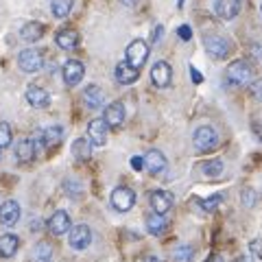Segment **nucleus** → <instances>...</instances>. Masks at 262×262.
I'll list each match as a JSON object with an SVG mask.
<instances>
[{"mask_svg":"<svg viewBox=\"0 0 262 262\" xmlns=\"http://www.w3.org/2000/svg\"><path fill=\"white\" fill-rule=\"evenodd\" d=\"M251 81V66L245 59H236L227 66L225 70V83L232 88H243Z\"/></svg>","mask_w":262,"mask_h":262,"instance_id":"1","label":"nucleus"},{"mask_svg":"<svg viewBox=\"0 0 262 262\" xmlns=\"http://www.w3.org/2000/svg\"><path fill=\"white\" fill-rule=\"evenodd\" d=\"M192 142H194V149L199 153H210L219 146V134L210 125H203L194 131Z\"/></svg>","mask_w":262,"mask_h":262,"instance_id":"2","label":"nucleus"},{"mask_svg":"<svg viewBox=\"0 0 262 262\" xmlns=\"http://www.w3.org/2000/svg\"><path fill=\"white\" fill-rule=\"evenodd\" d=\"M125 59L134 66V68L140 70L142 66L149 59V44L142 42V39H134L129 46H127V53H125Z\"/></svg>","mask_w":262,"mask_h":262,"instance_id":"3","label":"nucleus"},{"mask_svg":"<svg viewBox=\"0 0 262 262\" xmlns=\"http://www.w3.org/2000/svg\"><path fill=\"white\" fill-rule=\"evenodd\" d=\"M18 66H20V70H24V72H37V70H42V66H44V53L37 51V48H27V51H20Z\"/></svg>","mask_w":262,"mask_h":262,"instance_id":"4","label":"nucleus"},{"mask_svg":"<svg viewBox=\"0 0 262 262\" xmlns=\"http://www.w3.org/2000/svg\"><path fill=\"white\" fill-rule=\"evenodd\" d=\"M112 206L118 212H129L136 206V192L127 186H118L116 190L112 192Z\"/></svg>","mask_w":262,"mask_h":262,"instance_id":"5","label":"nucleus"},{"mask_svg":"<svg viewBox=\"0 0 262 262\" xmlns=\"http://www.w3.org/2000/svg\"><path fill=\"white\" fill-rule=\"evenodd\" d=\"M203 46H206L208 55L214 57V59H225V57L229 55V51H232V44H229L225 37H221V35L206 37L203 39Z\"/></svg>","mask_w":262,"mask_h":262,"instance_id":"6","label":"nucleus"},{"mask_svg":"<svg viewBox=\"0 0 262 262\" xmlns=\"http://www.w3.org/2000/svg\"><path fill=\"white\" fill-rule=\"evenodd\" d=\"M70 247L75 251H83L90 247V243H92V229H90L88 225H75L70 229Z\"/></svg>","mask_w":262,"mask_h":262,"instance_id":"7","label":"nucleus"},{"mask_svg":"<svg viewBox=\"0 0 262 262\" xmlns=\"http://www.w3.org/2000/svg\"><path fill=\"white\" fill-rule=\"evenodd\" d=\"M61 140H63V129L59 125H51V127H46V129H42L37 134L35 144H37V149H39V146L53 149V146H57Z\"/></svg>","mask_w":262,"mask_h":262,"instance_id":"8","label":"nucleus"},{"mask_svg":"<svg viewBox=\"0 0 262 262\" xmlns=\"http://www.w3.org/2000/svg\"><path fill=\"white\" fill-rule=\"evenodd\" d=\"M61 75H63L66 85L75 88V85H79V83H81V79H83V75H85V68H83V63H81V61H77V59H70V61H66V63H63Z\"/></svg>","mask_w":262,"mask_h":262,"instance_id":"9","label":"nucleus"},{"mask_svg":"<svg viewBox=\"0 0 262 262\" xmlns=\"http://www.w3.org/2000/svg\"><path fill=\"white\" fill-rule=\"evenodd\" d=\"M107 131H110V125L105 122V118H94L88 125V138L92 140L94 146H103L107 142Z\"/></svg>","mask_w":262,"mask_h":262,"instance_id":"10","label":"nucleus"},{"mask_svg":"<svg viewBox=\"0 0 262 262\" xmlns=\"http://www.w3.org/2000/svg\"><path fill=\"white\" fill-rule=\"evenodd\" d=\"M170 79H173V70L166 61H158L153 63L151 68V81L155 88H168L170 85Z\"/></svg>","mask_w":262,"mask_h":262,"instance_id":"11","label":"nucleus"},{"mask_svg":"<svg viewBox=\"0 0 262 262\" xmlns=\"http://www.w3.org/2000/svg\"><path fill=\"white\" fill-rule=\"evenodd\" d=\"M18 221H20V203L13 199L5 201L3 206H0V223L5 227H13Z\"/></svg>","mask_w":262,"mask_h":262,"instance_id":"12","label":"nucleus"},{"mask_svg":"<svg viewBox=\"0 0 262 262\" xmlns=\"http://www.w3.org/2000/svg\"><path fill=\"white\" fill-rule=\"evenodd\" d=\"M70 227H72V223H70V216L66 210H57L55 214L48 219V229H51L53 236H63Z\"/></svg>","mask_w":262,"mask_h":262,"instance_id":"13","label":"nucleus"},{"mask_svg":"<svg viewBox=\"0 0 262 262\" xmlns=\"http://www.w3.org/2000/svg\"><path fill=\"white\" fill-rule=\"evenodd\" d=\"M103 118H105V122H107L112 129H118L122 122H125V105H122L120 101L110 103L107 107H105Z\"/></svg>","mask_w":262,"mask_h":262,"instance_id":"14","label":"nucleus"},{"mask_svg":"<svg viewBox=\"0 0 262 262\" xmlns=\"http://www.w3.org/2000/svg\"><path fill=\"white\" fill-rule=\"evenodd\" d=\"M241 7H243L241 0H216L214 11L221 20H234L241 13Z\"/></svg>","mask_w":262,"mask_h":262,"instance_id":"15","label":"nucleus"},{"mask_svg":"<svg viewBox=\"0 0 262 262\" xmlns=\"http://www.w3.org/2000/svg\"><path fill=\"white\" fill-rule=\"evenodd\" d=\"M144 168L149 170L151 175L164 173V170H166V158H164V153L158 151V149H151L144 155Z\"/></svg>","mask_w":262,"mask_h":262,"instance_id":"16","label":"nucleus"},{"mask_svg":"<svg viewBox=\"0 0 262 262\" xmlns=\"http://www.w3.org/2000/svg\"><path fill=\"white\" fill-rule=\"evenodd\" d=\"M149 201H151L153 212H160V214H166V212L173 208V194L166 190H153Z\"/></svg>","mask_w":262,"mask_h":262,"instance_id":"17","label":"nucleus"},{"mask_svg":"<svg viewBox=\"0 0 262 262\" xmlns=\"http://www.w3.org/2000/svg\"><path fill=\"white\" fill-rule=\"evenodd\" d=\"M27 101H29V105H33V107L44 110V107L51 105V94H48L44 88H39V85H29V90H27Z\"/></svg>","mask_w":262,"mask_h":262,"instance_id":"18","label":"nucleus"},{"mask_svg":"<svg viewBox=\"0 0 262 262\" xmlns=\"http://www.w3.org/2000/svg\"><path fill=\"white\" fill-rule=\"evenodd\" d=\"M138 77H140V70L134 68V66H131L127 59L116 66V81H118V83L131 85V83H136V81H138Z\"/></svg>","mask_w":262,"mask_h":262,"instance_id":"19","label":"nucleus"},{"mask_svg":"<svg viewBox=\"0 0 262 262\" xmlns=\"http://www.w3.org/2000/svg\"><path fill=\"white\" fill-rule=\"evenodd\" d=\"M35 153H37V144H35V140H31V138H22V140L15 144V158H18V162H31L35 158Z\"/></svg>","mask_w":262,"mask_h":262,"instance_id":"20","label":"nucleus"},{"mask_svg":"<svg viewBox=\"0 0 262 262\" xmlns=\"http://www.w3.org/2000/svg\"><path fill=\"white\" fill-rule=\"evenodd\" d=\"M168 227V221L164 214H160V212H151V214H146V232L153 234V236H160L166 232Z\"/></svg>","mask_w":262,"mask_h":262,"instance_id":"21","label":"nucleus"},{"mask_svg":"<svg viewBox=\"0 0 262 262\" xmlns=\"http://www.w3.org/2000/svg\"><path fill=\"white\" fill-rule=\"evenodd\" d=\"M55 42L59 48H63V51H72V48L79 46V33L72 29H63L55 35Z\"/></svg>","mask_w":262,"mask_h":262,"instance_id":"22","label":"nucleus"},{"mask_svg":"<svg viewBox=\"0 0 262 262\" xmlns=\"http://www.w3.org/2000/svg\"><path fill=\"white\" fill-rule=\"evenodd\" d=\"M20 238L15 234H3L0 236V256L3 258H13L18 253Z\"/></svg>","mask_w":262,"mask_h":262,"instance_id":"23","label":"nucleus"},{"mask_svg":"<svg viewBox=\"0 0 262 262\" xmlns=\"http://www.w3.org/2000/svg\"><path fill=\"white\" fill-rule=\"evenodd\" d=\"M72 155L77 162H88L92 158V140L90 138H79L72 142Z\"/></svg>","mask_w":262,"mask_h":262,"instance_id":"24","label":"nucleus"},{"mask_svg":"<svg viewBox=\"0 0 262 262\" xmlns=\"http://www.w3.org/2000/svg\"><path fill=\"white\" fill-rule=\"evenodd\" d=\"M103 101H105V96H103V90L98 85H88L83 90V103L90 110H98L103 105Z\"/></svg>","mask_w":262,"mask_h":262,"instance_id":"25","label":"nucleus"},{"mask_svg":"<svg viewBox=\"0 0 262 262\" xmlns=\"http://www.w3.org/2000/svg\"><path fill=\"white\" fill-rule=\"evenodd\" d=\"M44 35V27L39 22H27L24 27L20 29V37L24 39V42H37V39H42Z\"/></svg>","mask_w":262,"mask_h":262,"instance_id":"26","label":"nucleus"},{"mask_svg":"<svg viewBox=\"0 0 262 262\" xmlns=\"http://www.w3.org/2000/svg\"><path fill=\"white\" fill-rule=\"evenodd\" d=\"M223 170H225L223 160H208L201 164V173L206 177H219V175H223Z\"/></svg>","mask_w":262,"mask_h":262,"instance_id":"27","label":"nucleus"},{"mask_svg":"<svg viewBox=\"0 0 262 262\" xmlns=\"http://www.w3.org/2000/svg\"><path fill=\"white\" fill-rule=\"evenodd\" d=\"M51 11H53L55 18H66V15L72 11V0H53Z\"/></svg>","mask_w":262,"mask_h":262,"instance_id":"28","label":"nucleus"},{"mask_svg":"<svg viewBox=\"0 0 262 262\" xmlns=\"http://www.w3.org/2000/svg\"><path fill=\"white\" fill-rule=\"evenodd\" d=\"M194 256V249L190 245H177L175 251H173V260L175 262H190Z\"/></svg>","mask_w":262,"mask_h":262,"instance_id":"29","label":"nucleus"},{"mask_svg":"<svg viewBox=\"0 0 262 262\" xmlns=\"http://www.w3.org/2000/svg\"><path fill=\"white\" fill-rule=\"evenodd\" d=\"M221 201H223V194H214V196H210V199H199V206L206 212H214Z\"/></svg>","mask_w":262,"mask_h":262,"instance_id":"30","label":"nucleus"},{"mask_svg":"<svg viewBox=\"0 0 262 262\" xmlns=\"http://www.w3.org/2000/svg\"><path fill=\"white\" fill-rule=\"evenodd\" d=\"M9 144H11V127L0 120V149H5Z\"/></svg>","mask_w":262,"mask_h":262,"instance_id":"31","label":"nucleus"},{"mask_svg":"<svg viewBox=\"0 0 262 262\" xmlns=\"http://www.w3.org/2000/svg\"><path fill=\"white\" fill-rule=\"evenodd\" d=\"M63 188H66V194H68V196H72V194H75V196H79L77 192H81V190H83V188H81V184H79V182H75V179H66Z\"/></svg>","mask_w":262,"mask_h":262,"instance_id":"32","label":"nucleus"},{"mask_svg":"<svg viewBox=\"0 0 262 262\" xmlns=\"http://www.w3.org/2000/svg\"><path fill=\"white\" fill-rule=\"evenodd\" d=\"M35 258H53V247L48 243H39L35 247Z\"/></svg>","mask_w":262,"mask_h":262,"instance_id":"33","label":"nucleus"},{"mask_svg":"<svg viewBox=\"0 0 262 262\" xmlns=\"http://www.w3.org/2000/svg\"><path fill=\"white\" fill-rule=\"evenodd\" d=\"M253 201H256V192H253L251 188H245V190H243V203H245L247 208H251Z\"/></svg>","mask_w":262,"mask_h":262,"instance_id":"34","label":"nucleus"},{"mask_svg":"<svg viewBox=\"0 0 262 262\" xmlns=\"http://www.w3.org/2000/svg\"><path fill=\"white\" fill-rule=\"evenodd\" d=\"M251 94H253L256 101L262 103V79H258V81H253V83H251Z\"/></svg>","mask_w":262,"mask_h":262,"instance_id":"35","label":"nucleus"},{"mask_svg":"<svg viewBox=\"0 0 262 262\" xmlns=\"http://www.w3.org/2000/svg\"><path fill=\"white\" fill-rule=\"evenodd\" d=\"M249 249H251V253H253V256H256L258 260H262V241H251L249 243Z\"/></svg>","mask_w":262,"mask_h":262,"instance_id":"36","label":"nucleus"},{"mask_svg":"<svg viewBox=\"0 0 262 262\" xmlns=\"http://www.w3.org/2000/svg\"><path fill=\"white\" fill-rule=\"evenodd\" d=\"M177 35L182 37V42H188V39L192 37V31H190V27H188V24H182V27L177 29Z\"/></svg>","mask_w":262,"mask_h":262,"instance_id":"37","label":"nucleus"},{"mask_svg":"<svg viewBox=\"0 0 262 262\" xmlns=\"http://www.w3.org/2000/svg\"><path fill=\"white\" fill-rule=\"evenodd\" d=\"M162 37H164V27H162V24H158V27L153 29V33H151V42L153 44H160Z\"/></svg>","mask_w":262,"mask_h":262,"instance_id":"38","label":"nucleus"},{"mask_svg":"<svg viewBox=\"0 0 262 262\" xmlns=\"http://www.w3.org/2000/svg\"><path fill=\"white\" fill-rule=\"evenodd\" d=\"M131 168H134V170H142L144 168V158H140V155L131 158Z\"/></svg>","mask_w":262,"mask_h":262,"instance_id":"39","label":"nucleus"},{"mask_svg":"<svg viewBox=\"0 0 262 262\" xmlns=\"http://www.w3.org/2000/svg\"><path fill=\"white\" fill-rule=\"evenodd\" d=\"M190 75H192V81H194V83H201V81H203V77H201V72H199V70H196V68H194V66H190Z\"/></svg>","mask_w":262,"mask_h":262,"instance_id":"40","label":"nucleus"},{"mask_svg":"<svg viewBox=\"0 0 262 262\" xmlns=\"http://www.w3.org/2000/svg\"><path fill=\"white\" fill-rule=\"evenodd\" d=\"M253 131H256V136L262 140V120H253Z\"/></svg>","mask_w":262,"mask_h":262,"instance_id":"41","label":"nucleus"},{"mask_svg":"<svg viewBox=\"0 0 262 262\" xmlns=\"http://www.w3.org/2000/svg\"><path fill=\"white\" fill-rule=\"evenodd\" d=\"M39 225H42V223H39V219H37V221L33 219V221H31V232H37V229H42Z\"/></svg>","mask_w":262,"mask_h":262,"instance_id":"42","label":"nucleus"},{"mask_svg":"<svg viewBox=\"0 0 262 262\" xmlns=\"http://www.w3.org/2000/svg\"><path fill=\"white\" fill-rule=\"evenodd\" d=\"M120 3L125 5V7H136V5H138V0H120Z\"/></svg>","mask_w":262,"mask_h":262,"instance_id":"43","label":"nucleus"},{"mask_svg":"<svg viewBox=\"0 0 262 262\" xmlns=\"http://www.w3.org/2000/svg\"><path fill=\"white\" fill-rule=\"evenodd\" d=\"M144 262H160V258H155V256H149V258H146Z\"/></svg>","mask_w":262,"mask_h":262,"instance_id":"44","label":"nucleus"},{"mask_svg":"<svg viewBox=\"0 0 262 262\" xmlns=\"http://www.w3.org/2000/svg\"><path fill=\"white\" fill-rule=\"evenodd\" d=\"M53 258H35V262H51Z\"/></svg>","mask_w":262,"mask_h":262,"instance_id":"45","label":"nucleus"},{"mask_svg":"<svg viewBox=\"0 0 262 262\" xmlns=\"http://www.w3.org/2000/svg\"><path fill=\"white\" fill-rule=\"evenodd\" d=\"M208 262H223V260H221V258H219V256H212V258H210V260H208Z\"/></svg>","mask_w":262,"mask_h":262,"instance_id":"46","label":"nucleus"},{"mask_svg":"<svg viewBox=\"0 0 262 262\" xmlns=\"http://www.w3.org/2000/svg\"><path fill=\"white\" fill-rule=\"evenodd\" d=\"M238 262H253V260H251V258H241Z\"/></svg>","mask_w":262,"mask_h":262,"instance_id":"47","label":"nucleus"},{"mask_svg":"<svg viewBox=\"0 0 262 262\" xmlns=\"http://www.w3.org/2000/svg\"><path fill=\"white\" fill-rule=\"evenodd\" d=\"M260 11H262V7H260Z\"/></svg>","mask_w":262,"mask_h":262,"instance_id":"48","label":"nucleus"}]
</instances>
